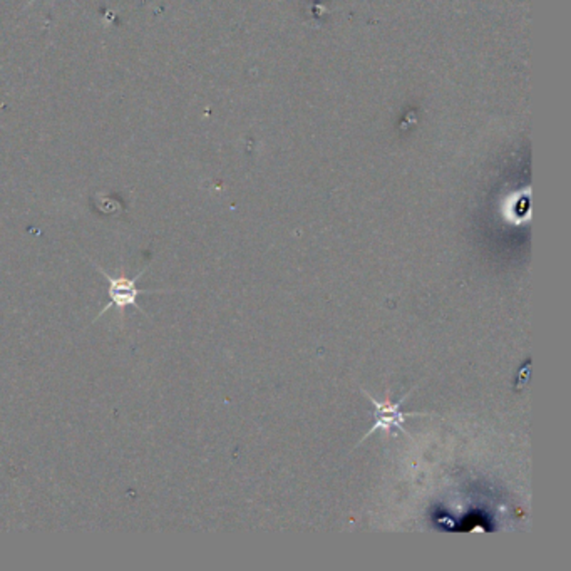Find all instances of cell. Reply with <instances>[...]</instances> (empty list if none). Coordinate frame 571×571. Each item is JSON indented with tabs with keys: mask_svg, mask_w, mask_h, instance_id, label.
Instances as JSON below:
<instances>
[{
	"mask_svg": "<svg viewBox=\"0 0 571 571\" xmlns=\"http://www.w3.org/2000/svg\"><path fill=\"white\" fill-rule=\"evenodd\" d=\"M417 387H419V386H416L414 389H417ZM414 389L407 392L399 402H391L387 397L382 402L376 401L371 394L364 392V394L367 396V399L376 406V417H374V424H372L371 429L362 437V441H360L359 445H362L367 437H371V434L379 431V429L387 434L396 433V431H401V433L406 434L404 423H406L407 417H413V416H429V413H402V404L413 394Z\"/></svg>",
	"mask_w": 571,
	"mask_h": 571,
	"instance_id": "obj_1",
	"label": "cell"
},
{
	"mask_svg": "<svg viewBox=\"0 0 571 571\" xmlns=\"http://www.w3.org/2000/svg\"><path fill=\"white\" fill-rule=\"evenodd\" d=\"M103 275L106 276L107 284H109L107 294H109V300H111V304L103 310V314L109 307H117L119 310H125L126 307H135L136 306V298L139 296H143V294H146V292H141V290L136 288L139 275L136 278H127L125 274L121 276H109L106 272H103Z\"/></svg>",
	"mask_w": 571,
	"mask_h": 571,
	"instance_id": "obj_2",
	"label": "cell"
}]
</instances>
